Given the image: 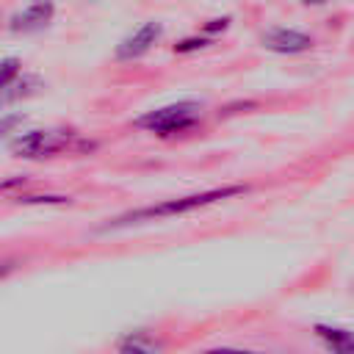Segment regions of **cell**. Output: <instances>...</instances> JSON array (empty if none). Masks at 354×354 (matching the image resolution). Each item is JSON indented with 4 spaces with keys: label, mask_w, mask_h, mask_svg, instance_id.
I'll return each instance as SVG.
<instances>
[{
    "label": "cell",
    "mask_w": 354,
    "mask_h": 354,
    "mask_svg": "<svg viewBox=\"0 0 354 354\" xmlns=\"http://www.w3.org/2000/svg\"><path fill=\"white\" fill-rule=\"evenodd\" d=\"M243 191H246L243 185H224V188H210V191H202V194H188V196H177V199H163V202H158V205H147V207L122 213V216L111 218L102 230L108 232V230H122V227H133V224H147V221H160V218L183 216V213L207 207V205H213V202L238 196V194H243Z\"/></svg>",
    "instance_id": "obj_1"
},
{
    "label": "cell",
    "mask_w": 354,
    "mask_h": 354,
    "mask_svg": "<svg viewBox=\"0 0 354 354\" xmlns=\"http://www.w3.org/2000/svg\"><path fill=\"white\" fill-rule=\"evenodd\" d=\"M199 111H202V102H196V100H180V102H171V105L147 111L144 116L136 119V127L149 130V133H158V136L183 133V130H188L199 119Z\"/></svg>",
    "instance_id": "obj_2"
},
{
    "label": "cell",
    "mask_w": 354,
    "mask_h": 354,
    "mask_svg": "<svg viewBox=\"0 0 354 354\" xmlns=\"http://www.w3.org/2000/svg\"><path fill=\"white\" fill-rule=\"evenodd\" d=\"M75 141L72 130H28L11 138V152L25 160L53 158L58 152H66Z\"/></svg>",
    "instance_id": "obj_3"
},
{
    "label": "cell",
    "mask_w": 354,
    "mask_h": 354,
    "mask_svg": "<svg viewBox=\"0 0 354 354\" xmlns=\"http://www.w3.org/2000/svg\"><path fill=\"white\" fill-rule=\"evenodd\" d=\"M163 33V25L149 19L144 22L141 28H136L130 36H124L119 44H116V58L119 61H133V58H141L147 50H152V44L160 39Z\"/></svg>",
    "instance_id": "obj_4"
},
{
    "label": "cell",
    "mask_w": 354,
    "mask_h": 354,
    "mask_svg": "<svg viewBox=\"0 0 354 354\" xmlns=\"http://www.w3.org/2000/svg\"><path fill=\"white\" fill-rule=\"evenodd\" d=\"M53 14H55V3H53V0H36V3H30L28 8L17 11V14L11 17V25H8V28H11L14 33H33V30L47 28L50 19H53Z\"/></svg>",
    "instance_id": "obj_5"
},
{
    "label": "cell",
    "mask_w": 354,
    "mask_h": 354,
    "mask_svg": "<svg viewBox=\"0 0 354 354\" xmlns=\"http://www.w3.org/2000/svg\"><path fill=\"white\" fill-rule=\"evenodd\" d=\"M263 47L271 53H282V55H296L313 47V39L301 30L293 28H274L268 33H263Z\"/></svg>",
    "instance_id": "obj_6"
},
{
    "label": "cell",
    "mask_w": 354,
    "mask_h": 354,
    "mask_svg": "<svg viewBox=\"0 0 354 354\" xmlns=\"http://www.w3.org/2000/svg\"><path fill=\"white\" fill-rule=\"evenodd\" d=\"M315 335L332 354H354V332L332 324H315Z\"/></svg>",
    "instance_id": "obj_7"
},
{
    "label": "cell",
    "mask_w": 354,
    "mask_h": 354,
    "mask_svg": "<svg viewBox=\"0 0 354 354\" xmlns=\"http://www.w3.org/2000/svg\"><path fill=\"white\" fill-rule=\"evenodd\" d=\"M41 88V80L36 77V75H22L19 80H14L0 97H3V102H14V100H19V97H30V94H36Z\"/></svg>",
    "instance_id": "obj_8"
},
{
    "label": "cell",
    "mask_w": 354,
    "mask_h": 354,
    "mask_svg": "<svg viewBox=\"0 0 354 354\" xmlns=\"http://www.w3.org/2000/svg\"><path fill=\"white\" fill-rule=\"evenodd\" d=\"M19 66H22L19 58H3L0 61V94L19 77Z\"/></svg>",
    "instance_id": "obj_9"
},
{
    "label": "cell",
    "mask_w": 354,
    "mask_h": 354,
    "mask_svg": "<svg viewBox=\"0 0 354 354\" xmlns=\"http://www.w3.org/2000/svg\"><path fill=\"white\" fill-rule=\"evenodd\" d=\"M17 202H22V205H64V202H69V196H17Z\"/></svg>",
    "instance_id": "obj_10"
},
{
    "label": "cell",
    "mask_w": 354,
    "mask_h": 354,
    "mask_svg": "<svg viewBox=\"0 0 354 354\" xmlns=\"http://www.w3.org/2000/svg\"><path fill=\"white\" fill-rule=\"evenodd\" d=\"M205 44H210V41L196 36V39H183L180 44H174V50H177V53H191V50H199V47H205Z\"/></svg>",
    "instance_id": "obj_11"
},
{
    "label": "cell",
    "mask_w": 354,
    "mask_h": 354,
    "mask_svg": "<svg viewBox=\"0 0 354 354\" xmlns=\"http://www.w3.org/2000/svg\"><path fill=\"white\" fill-rule=\"evenodd\" d=\"M22 119H25L22 113H8V116H3V119H0V136L11 133V130H14V127H17Z\"/></svg>",
    "instance_id": "obj_12"
},
{
    "label": "cell",
    "mask_w": 354,
    "mask_h": 354,
    "mask_svg": "<svg viewBox=\"0 0 354 354\" xmlns=\"http://www.w3.org/2000/svg\"><path fill=\"white\" fill-rule=\"evenodd\" d=\"M19 185H28V177H8V180H0V194L11 191V188H19Z\"/></svg>",
    "instance_id": "obj_13"
},
{
    "label": "cell",
    "mask_w": 354,
    "mask_h": 354,
    "mask_svg": "<svg viewBox=\"0 0 354 354\" xmlns=\"http://www.w3.org/2000/svg\"><path fill=\"white\" fill-rule=\"evenodd\" d=\"M119 354H149V348L141 346L138 340H130V343H124V346L119 348Z\"/></svg>",
    "instance_id": "obj_14"
},
{
    "label": "cell",
    "mask_w": 354,
    "mask_h": 354,
    "mask_svg": "<svg viewBox=\"0 0 354 354\" xmlns=\"http://www.w3.org/2000/svg\"><path fill=\"white\" fill-rule=\"evenodd\" d=\"M230 25V17H221V19H210L207 25H205V33H216V30H224Z\"/></svg>",
    "instance_id": "obj_15"
},
{
    "label": "cell",
    "mask_w": 354,
    "mask_h": 354,
    "mask_svg": "<svg viewBox=\"0 0 354 354\" xmlns=\"http://www.w3.org/2000/svg\"><path fill=\"white\" fill-rule=\"evenodd\" d=\"M202 354H260V351H246V348H227V346H221V348H207V351H202Z\"/></svg>",
    "instance_id": "obj_16"
},
{
    "label": "cell",
    "mask_w": 354,
    "mask_h": 354,
    "mask_svg": "<svg viewBox=\"0 0 354 354\" xmlns=\"http://www.w3.org/2000/svg\"><path fill=\"white\" fill-rule=\"evenodd\" d=\"M14 268H17V263H14V260H0V279H3V277H8Z\"/></svg>",
    "instance_id": "obj_17"
},
{
    "label": "cell",
    "mask_w": 354,
    "mask_h": 354,
    "mask_svg": "<svg viewBox=\"0 0 354 354\" xmlns=\"http://www.w3.org/2000/svg\"><path fill=\"white\" fill-rule=\"evenodd\" d=\"M304 3H310V6H321V3H329V0H304Z\"/></svg>",
    "instance_id": "obj_18"
}]
</instances>
